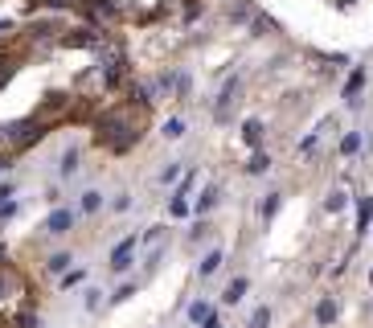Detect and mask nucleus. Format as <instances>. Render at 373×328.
Segmentation results:
<instances>
[{
  "label": "nucleus",
  "mask_w": 373,
  "mask_h": 328,
  "mask_svg": "<svg viewBox=\"0 0 373 328\" xmlns=\"http://www.w3.org/2000/svg\"><path fill=\"white\" fill-rule=\"evenodd\" d=\"M181 177H185V168H181V160H168V164L160 168V177H156V181H160V185H177Z\"/></svg>",
  "instance_id": "obj_16"
},
{
  "label": "nucleus",
  "mask_w": 373,
  "mask_h": 328,
  "mask_svg": "<svg viewBox=\"0 0 373 328\" xmlns=\"http://www.w3.org/2000/svg\"><path fill=\"white\" fill-rule=\"evenodd\" d=\"M324 210H329V214H345V210H349V197L337 189V193H329V197H324Z\"/></svg>",
  "instance_id": "obj_23"
},
{
  "label": "nucleus",
  "mask_w": 373,
  "mask_h": 328,
  "mask_svg": "<svg viewBox=\"0 0 373 328\" xmlns=\"http://www.w3.org/2000/svg\"><path fill=\"white\" fill-rule=\"evenodd\" d=\"M82 283H86V267H70V271L62 275V283H57V288H62V292H70V288H82Z\"/></svg>",
  "instance_id": "obj_18"
},
{
  "label": "nucleus",
  "mask_w": 373,
  "mask_h": 328,
  "mask_svg": "<svg viewBox=\"0 0 373 328\" xmlns=\"http://www.w3.org/2000/svg\"><path fill=\"white\" fill-rule=\"evenodd\" d=\"M82 308H86V312H99V308H103V292H99V288H86V292H82Z\"/></svg>",
  "instance_id": "obj_26"
},
{
  "label": "nucleus",
  "mask_w": 373,
  "mask_h": 328,
  "mask_svg": "<svg viewBox=\"0 0 373 328\" xmlns=\"http://www.w3.org/2000/svg\"><path fill=\"white\" fill-rule=\"evenodd\" d=\"M78 168H82V148H78V144H66V148H62V156H57V177H62V181H70Z\"/></svg>",
  "instance_id": "obj_5"
},
{
  "label": "nucleus",
  "mask_w": 373,
  "mask_h": 328,
  "mask_svg": "<svg viewBox=\"0 0 373 328\" xmlns=\"http://www.w3.org/2000/svg\"><path fill=\"white\" fill-rule=\"evenodd\" d=\"M316 140H320V131H312V136H304V140H300V152H312V148H316Z\"/></svg>",
  "instance_id": "obj_30"
},
{
  "label": "nucleus",
  "mask_w": 373,
  "mask_h": 328,
  "mask_svg": "<svg viewBox=\"0 0 373 328\" xmlns=\"http://www.w3.org/2000/svg\"><path fill=\"white\" fill-rule=\"evenodd\" d=\"M131 210V193H115L111 197V214H127Z\"/></svg>",
  "instance_id": "obj_28"
},
{
  "label": "nucleus",
  "mask_w": 373,
  "mask_h": 328,
  "mask_svg": "<svg viewBox=\"0 0 373 328\" xmlns=\"http://www.w3.org/2000/svg\"><path fill=\"white\" fill-rule=\"evenodd\" d=\"M160 131H164V140H181V136H185V119H181V115H172V119H164V127H160Z\"/></svg>",
  "instance_id": "obj_22"
},
{
  "label": "nucleus",
  "mask_w": 373,
  "mask_h": 328,
  "mask_svg": "<svg viewBox=\"0 0 373 328\" xmlns=\"http://www.w3.org/2000/svg\"><path fill=\"white\" fill-rule=\"evenodd\" d=\"M136 255H140V234H127L123 242H115V247H111L107 271H111V275H127V271H131V263H136Z\"/></svg>",
  "instance_id": "obj_1"
},
{
  "label": "nucleus",
  "mask_w": 373,
  "mask_h": 328,
  "mask_svg": "<svg viewBox=\"0 0 373 328\" xmlns=\"http://www.w3.org/2000/svg\"><path fill=\"white\" fill-rule=\"evenodd\" d=\"M246 328H271V308H267V304H259V308L250 312V320H246Z\"/></svg>",
  "instance_id": "obj_24"
},
{
  "label": "nucleus",
  "mask_w": 373,
  "mask_h": 328,
  "mask_svg": "<svg viewBox=\"0 0 373 328\" xmlns=\"http://www.w3.org/2000/svg\"><path fill=\"white\" fill-rule=\"evenodd\" d=\"M4 168H8V156H0V173H4Z\"/></svg>",
  "instance_id": "obj_33"
},
{
  "label": "nucleus",
  "mask_w": 373,
  "mask_h": 328,
  "mask_svg": "<svg viewBox=\"0 0 373 328\" xmlns=\"http://www.w3.org/2000/svg\"><path fill=\"white\" fill-rule=\"evenodd\" d=\"M74 226H78V210H74V205H53L41 230H45L49 238H66V234H70Z\"/></svg>",
  "instance_id": "obj_2"
},
{
  "label": "nucleus",
  "mask_w": 373,
  "mask_h": 328,
  "mask_svg": "<svg viewBox=\"0 0 373 328\" xmlns=\"http://www.w3.org/2000/svg\"><path fill=\"white\" fill-rule=\"evenodd\" d=\"M45 201H49V205H62V189H57V185H49V189H45Z\"/></svg>",
  "instance_id": "obj_31"
},
{
  "label": "nucleus",
  "mask_w": 373,
  "mask_h": 328,
  "mask_svg": "<svg viewBox=\"0 0 373 328\" xmlns=\"http://www.w3.org/2000/svg\"><path fill=\"white\" fill-rule=\"evenodd\" d=\"M189 214H193V201L172 193V197H168V218H189Z\"/></svg>",
  "instance_id": "obj_17"
},
{
  "label": "nucleus",
  "mask_w": 373,
  "mask_h": 328,
  "mask_svg": "<svg viewBox=\"0 0 373 328\" xmlns=\"http://www.w3.org/2000/svg\"><path fill=\"white\" fill-rule=\"evenodd\" d=\"M16 214H21V201H16V197H12V201H4V205H0V226H8Z\"/></svg>",
  "instance_id": "obj_27"
},
{
  "label": "nucleus",
  "mask_w": 373,
  "mask_h": 328,
  "mask_svg": "<svg viewBox=\"0 0 373 328\" xmlns=\"http://www.w3.org/2000/svg\"><path fill=\"white\" fill-rule=\"evenodd\" d=\"M370 152H373V136H370Z\"/></svg>",
  "instance_id": "obj_34"
},
{
  "label": "nucleus",
  "mask_w": 373,
  "mask_h": 328,
  "mask_svg": "<svg viewBox=\"0 0 373 328\" xmlns=\"http://www.w3.org/2000/svg\"><path fill=\"white\" fill-rule=\"evenodd\" d=\"M279 205H283V193H267V197L259 201V218H263V222H271V218L279 214Z\"/></svg>",
  "instance_id": "obj_13"
},
{
  "label": "nucleus",
  "mask_w": 373,
  "mask_h": 328,
  "mask_svg": "<svg viewBox=\"0 0 373 328\" xmlns=\"http://www.w3.org/2000/svg\"><path fill=\"white\" fill-rule=\"evenodd\" d=\"M201 328H226V320H222V316H214L209 325H201Z\"/></svg>",
  "instance_id": "obj_32"
},
{
  "label": "nucleus",
  "mask_w": 373,
  "mask_h": 328,
  "mask_svg": "<svg viewBox=\"0 0 373 328\" xmlns=\"http://www.w3.org/2000/svg\"><path fill=\"white\" fill-rule=\"evenodd\" d=\"M218 201H222V185H205V189H201V197L193 201V214H197V218H205L209 210H218Z\"/></svg>",
  "instance_id": "obj_9"
},
{
  "label": "nucleus",
  "mask_w": 373,
  "mask_h": 328,
  "mask_svg": "<svg viewBox=\"0 0 373 328\" xmlns=\"http://www.w3.org/2000/svg\"><path fill=\"white\" fill-rule=\"evenodd\" d=\"M365 82H370V74H365V66H353V70H349V78H345V86H341V99H345L349 107H357V103H361L357 94L365 90Z\"/></svg>",
  "instance_id": "obj_3"
},
{
  "label": "nucleus",
  "mask_w": 373,
  "mask_h": 328,
  "mask_svg": "<svg viewBox=\"0 0 373 328\" xmlns=\"http://www.w3.org/2000/svg\"><path fill=\"white\" fill-rule=\"evenodd\" d=\"M205 238H214V226H209V218H201V222L189 230V247H197V242H205Z\"/></svg>",
  "instance_id": "obj_21"
},
{
  "label": "nucleus",
  "mask_w": 373,
  "mask_h": 328,
  "mask_svg": "<svg viewBox=\"0 0 373 328\" xmlns=\"http://www.w3.org/2000/svg\"><path fill=\"white\" fill-rule=\"evenodd\" d=\"M103 205H107V197H103L99 189H82V197H78V218H94Z\"/></svg>",
  "instance_id": "obj_10"
},
{
  "label": "nucleus",
  "mask_w": 373,
  "mask_h": 328,
  "mask_svg": "<svg viewBox=\"0 0 373 328\" xmlns=\"http://www.w3.org/2000/svg\"><path fill=\"white\" fill-rule=\"evenodd\" d=\"M267 168H271V152H255V156H250V164H246V173H250V177H263Z\"/></svg>",
  "instance_id": "obj_20"
},
{
  "label": "nucleus",
  "mask_w": 373,
  "mask_h": 328,
  "mask_svg": "<svg viewBox=\"0 0 373 328\" xmlns=\"http://www.w3.org/2000/svg\"><path fill=\"white\" fill-rule=\"evenodd\" d=\"M361 144H365V136H361L357 127H353V131H345V136H341V156H357V152H361Z\"/></svg>",
  "instance_id": "obj_12"
},
{
  "label": "nucleus",
  "mask_w": 373,
  "mask_h": 328,
  "mask_svg": "<svg viewBox=\"0 0 373 328\" xmlns=\"http://www.w3.org/2000/svg\"><path fill=\"white\" fill-rule=\"evenodd\" d=\"M12 197H16V185H12V181H0V205L12 201Z\"/></svg>",
  "instance_id": "obj_29"
},
{
  "label": "nucleus",
  "mask_w": 373,
  "mask_h": 328,
  "mask_svg": "<svg viewBox=\"0 0 373 328\" xmlns=\"http://www.w3.org/2000/svg\"><path fill=\"white\" fill-rule=\"evenodd\" d=\"M370 222H373V197H365L361 210H357V234H361V238L370 234Z\"/></svg>",
  "instance_id": "obj_19"
},
{
  "label": "nucleus",
  "mask_w": 373,
  "mask_h": 328,
  "mask_svg": "<svg viewBox=\"0 0 373 328\" xmlns=\"http://www.w3.org/2000/svg\"><path fill=\"white\" fill-rule=\"evenodd\" d=\"M214 316H218V304H214V300H205V296H197V300H193V304L185 308V320H189V325H193V328L209 325Z\"/></svg>",
  "instance_id": "obj_4"
},
{
  "label": "nucleus",
  "mask_w": 373,
  "mask_h": 328,
  "mask_svg": "<svg viewBox=\"0 0 373 328\" xmlns=\"http://www.w3.org/2000/svg\"><path fill=\"white\" fill-rule=\"evenodd\" d=\"M337 316H341L337 296H320V304H316V325H320V328H333V325H337Z\"/></svg>",
  "instance_id": "obj_8"
},
{
  "label": "nucleus",
  "mask_w": 373,
  "mask_h": 328,
  "mask_svg": "<svg viewBox=\"0 0 373 328\" xmlns=\"http://www.w3.org/2000/svg\"><path fill=\"white\" fill-rule=\"evenodd\" d=\"M70 267H74V255H70V251H53V255L45 259V271H49V275H57V279H62Z\"/></svg>",
  "instance_id": "obj_11"
},
{
  "label": "nucleus",
  "mask_w": 373,
  "mask_h": 328,
  "mask_svg": "<svg viewBox=\"0 0 373 328\" xmlns=\"http://www.w3.org/2000/svg\"><path fill=\"white\" fill-rule=\"evenodd\" d=\"M370 288H373V271H370Z\"/></svg>",
  "instance_id": "obj_35"
},
{
  "label": "nucleus",
  "mask_w": 373,
  "mask_h": 328,
  "mask_svg": "<svg viewBox=\"0 0 373 328\" xmlns=\"http://www.w3.org/2000/svg\"><path fill=\"white\" fill-rule=\"evenodd\" d=\"M131 296H140V279H123V283L115 288V296H111V304H127Z\"/></svg>",
  "instance_id": "obj_14"
},
{
  "label": "nucleus",
  "mask_w": 373,
  "mask_h": 328,
  "mask_svg": "<svg viewBox=\"0 0 373 328\" xmlns=\"http://www.w3.org/2000/svg\"><path fill=\"white\" fill-rule=\"evenodd\" d=\"M242 140H246L250 148H259V144H263V123H259V119H246V123H242Z\"/></svg>",
  "instance_id": "obj_15"
},
{
  "label": "nucleus",
  "mask_w": 373,
  "mask_h": 328,
  "mask_svg": "<svg viewBox=\"0 0 373 328\" xmlns=\"http://www.w3.org/2000/svg\"><path fill=\"white\" fill-rule=\"evenodd\" d=\"M222 263H226V251H222V247H214V251H205V255L197 259V275H201V279H209V275H218V271H222Z\"/></svg>",
  "instance_id": "obj_7"
},
{
  "label": "nucleus",
  "mask_w": 373,
  "mask_h": 328,
  "mask_svg": "<svg viewBox=\"0 0 373 328\" xmlns=\"http://www.w3.org/2000/svg\"><path fill=\"white\" fill-rule=\"evenodd\" d=\"M246 292H250V279H246V275H234V279L222 288V304H226V308H234V304H242V300H246Z\"/></svg>",
  "instance_id": "obj_6"
},
{
  "label": "nucleus",
  "mask_w": 373,
  "mask_h": 328,
  "mask_svg": "<svg viewBox=\"0 0 373 328\" xmlns=\"http://www.w3.org/2000/svg\"><path fill=\"white\" fill-rule=\"evenodd\" d=\"M271 29H275V21H271V16H263V12H255V16H250V33H255V37H263V33H271Z\"/></svg>",
  "instance_id": "obj_25"
}]
</instances>
